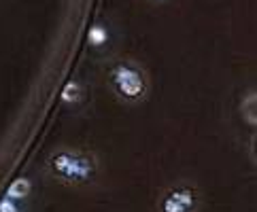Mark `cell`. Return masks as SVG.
I'll use <instances>...</instances> for the list:
<instances>
[{
  "label": "cell",
  "mask_w": 257,
  "mask_h": 212,
  "mask_svg": "<svg viewBox=\"0 0 257 212\" xmlns=\"http://www.w3.org/2000/svg\"><path fill=\"white\" fill-rule=\"evenodd\" d=\"M43 170L53 182L75 191L98 189L102 182V161L85 146H58L47 155Z\"/></svg>",
  "instance_id": "6da1fadb"
},
{
  "label": "cell",
  "mask_w": 257,
  "mask_h": 212,
  "mask_svg": "<svg viewBox=\"0 0 257 212\" xmlns=\"http://www.w3.org/2000/svg\"><path fill=\"white\" fill-rule=\"evenodd\" d=\"M104 85L119 104L141 106L149 100L151 79L141 62L132 58H113L104 68Z\"/></svg>",
  "instance_id": "7a4b0ae2"
},
{
  "label": "cell",
  "mask_w": 257,
  "mask_h": 212,
  "mask_svg": "<svg viewBox=\"0 0 257 212\" xmlns=\"http://www.w3.org/2000/svg\"><path fill=\"white\" fill-rule=\"evenodd\" d=\"M204 193L196 180L177 178L168 182L155 197V212H202Z\"/></svg>",
  "instance_id": "3957f363"
},
{
  "label": "cell",
  "mask_w": 257,
  "mask_h": 212,
  "mask_svg": "<svg viewBox=\"0 0 257 212\" xmlns=\"http://www.w3.org/2000/svg\"><path fill=\"white\" fill-rule=\"evenodd\" d=\"M113 39H115L113 28L104 20H96L87 30V47L96 55H104V58H108V53H111V49H113Z\"/></svg>",
  "instance_id": "277c9868"
},
{
  "label": "cell",
  "mask_w": 257,
  "mask_h": 212,
  "mask_svg": "<svg viewBox=\"0 0 257 212\" xmlns=\"http://www.w3.org/2000/svg\"><path fill=\"white\" fill-rule=\"evenodd\" d=\"M62 104L66 106L70 113H81V110L87 108V100H89V91L87 85L81 79H70L66 85H64L62 94H60Z\"/></svg>",
  "instance_id": "5b68a950"
},
{
  "label": "cell",
  "mask_w": 257,
  "mask_h": 212,
  "mask_svg": "<svg viewBox=\"0 0 257 212\" xmlns=\"http://www.w3.org/2000/svg\"><path fill=\"white\" fill-rule=\"evenodd\" d=\"M32 191H34V185L30 176H17L15 180H11V185L7 187V197H13V199H20V201H30L32 197Z\"/></svg>",
  "instance_id": "8992f818"
},
{
  "label": "cell",
  "mask_w": 257,
  "mask_h": 212,
  "mask_svg": "<svg viewBox=\"0 0 257 212\" xmlns=\"http://www.w3.org/2000/svg\"><path fill=\"white\" fill-rule=\"evenodd\" d=\"M0 212H30V201H20L13 197H0Z\"/></svg>",
  "instance_id": "52a82bcc"
},
{
  "label": "cell",
  "mask_w": 257,
  "mask_h": 212,
  "mask_svg": "<svg viewBox=\"0 0 257 212\" xmlns=\"http://www.w3.org/2000/svg\"><path fill=\"white\" fill-rule=\"evenodd\" d=\"M147 3H153V5H164V3H168V0H147Z\"/></svg>",
  "instance_id": "ba28073f"
}]
</instances>
